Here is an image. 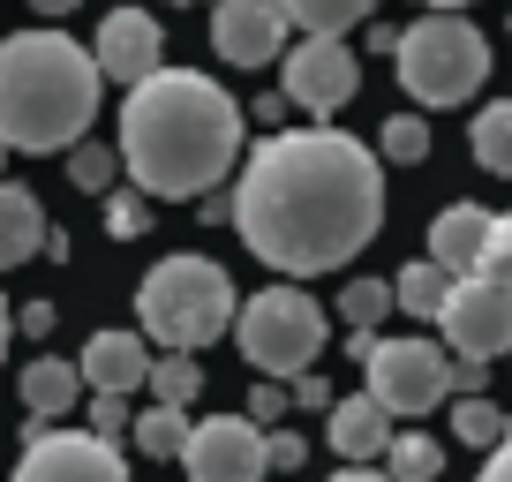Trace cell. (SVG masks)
Returning a JSON list of instances; mask_svg holds the SVG:
<instances>
[{
  "mask_svg": "<svg viewBox=\"0 0 512 482\" xmlns=\"http://www.w3.org/2000/svg\"><path fill=\"white\" fill-rule=\"evenodd\" d=\"M324 437H332L339 460H377L384 437H392V415H384L369 392H354V400H332V407H324Z\"/></svg>",
  "mask_w": 512,
  "mask_h": 482,
  "instance_id": "cell-16",
  "label": "cell"
},
{
  "mask_svg": "<svg viewBox=\"0 0 512 482\" xmlns=\"http://www.w3.org/2000/svg\"><path fill=\"white\" fill-rule=\"evenodd\" d=\"M249 422L256 430H264V422H287V385H279V377H264V385L249 392Z\"/></svg>",
  "mask_w": 512,
  "mask_h": 482,
  "instance_id": "cell-33",
  "label": "cell"
},
{
  "mask_svg": "<svg viewBox=\"0 0 512 482\" xmlns=\"http://www.w3.org/2000/svg\"><path fill=\"white\" fill-rule=\"evenodd\" d=\"M91 61L106 83H144L151 68H166V38H159V16L144 8H113L91 38Z\"/></svg>",
  "mask_w": 512,
  "mask_h": 482,
  "instance_id": "cell-13",
  "label": "cell"
},
{
  "mask_svg": "<svg viewBox=\"0 0 512 482\" xmlns=\"http://www.w3.org/2000/svg\"><path fill=\"white\" fill-rule=\"evenodd\" d=\"M144 370H151V339L144 332H91L83 339V354H76V377L91 392H136L144 385Z\"/></svg>",
  "mask_w": 512,
  "mask_h": 482,
  "instance_id": "cell-14",
  "label": "cell"
},
{
  "mask_svg": "<svg viewBox=\"0 0 512 482\" xmlns=\"http://www.w3.org/2000/svg\"><path fill=\"white\" fill-rule=\"evenodd\" d=\"M422 8H467V0H422Z\"/></svg>",
  "mask_w": 512,
  "mask_h": 482,
  "instance_id": "cell-41",
  "label": "cell"
},
{
  "mask_svg": "<svg viewBox=\"0 0 512 482\" xmlns=\"http://www.w3.org/2000/svg\"><path fill=\"white\" fill-rule=\"evenodd\" d=\"M181 467L189 482H264V430L249 415H211V422H189L181 437Z\"/></svg>",
  "mask_w": 512,
  "mask_h": 482,
  "instance_id": "cell-11",
  "label": "cell"
},
{
  "mask_svg": "<svg viewBox=\"0 0 512 482\" xmlns=\"http://www.w3.org/2000/svg\"><path fill=\"white\" fill-rule=\"evenodd\" d=\"M475 482H512V430L490 445V460H482V475H475Z\"/></svg>",
  "mask_w": 512,
  "mask_h": 482,
  "instance_id": "cell-35",
  "label": "cell"
},
{
  "mask_svg": "<svg viewBox=\"0 0 512 482\" xmlns=\"http://www.w3.org/2000/svg\"><path fill=\"white\" fill-rule=\"evenodd\" d=\"M339 317H347V332H377L392 317V279H347L339 287Z\"/></svg>",
  "mask_w": 512,
  "mask_h": 482,
  "instance_id": "cell-24",
  "label": "cell"
},
{
  "mask_svg": "<svg viewBox=\"0 0 512 482\" xmlns=\"http://www.w3.org/2000/svg\"><path fill=\"white\" fill-rule=\"evenodd\" d=\"M467 279H490V287H512V211H490V234H482V257Z\"/></svg>",
  "mask_w": 512,
  "mask_h": 482,
  "instance_id": "cell-29",
  "label": "cell"
},
{
  "mask_svg": "<svg viewBox=\"0 0 512 482\" xmlns=\"http://www.w3.org/2000/svg\"><path fill=\"white\" fill-rule=\"evenodd\" d=\"M226 219L287 279L354 264L384 226V159L347 129H272L241 159Z\"/></svg>",
  "mask_w": 512,
  "mask_h": 482,
  "instance_id": "cell-1",
  "label": "cell"
},
{
  "mask_svg": "<svg viewBox=\"0 0 512 482\" xmlns=\"http://www.w3.org/2000/svg\"><path fill=\"white\" fill-rule=\"evenodd\" d=\"M377 460H384V482H437L445 475V445L422 430H392Z\"/></svg>",
  "mask_w": 512,
  "mask_h": 482,
  "instance_id": "cell-19",
  "label": "cell"
},
{
  "mask_svg": "<svg viewBox=\"0 0 512 482\" xmlns=\"http://www.w3.org/2000/svg\"><path fill=\"white\" fill-rule=\"evenodd\" d=\"M482 234H490V211H482V204H445L430 219V264L452 272V279H467L475 257H482Z\"/></svg>",
  "mask_w": 512,
  "mask_h": 482,
  "instance_id": "cell-15",
  "label": "cell"
},
{
  "mask_svg": "<svg viewBox=\"0 0 512 482\" xmlns=\"http://www.w3.org/2000/svg\"><path fill=\"white\" fill-rule=\"evenodd\" d=\"M234 309H241V294L226 279V264H211V257H159L136 279V332L159 339L166 354H196L211 339H226Z\"/></svg>",
  "mask_w": 512,
  "mask_h": 482,
  "instance_id": "cell-4",
  "label": "cell"
},
{
  "mask_svg": "<svg viewBox=\"0 0 512 482\" xmlns=\"http://www.w3.org/2000/svg\"><path fill=\"white\" fill-rule=\"evenodd\" d=\"M144 385H151V400H166V407H189L196 392H204V370H196L189 354H151V370H144Z\"/></svg>",
  "mask_w": 512,
  "mask_h": 482,
  "instance_id": "cell-28",
  "label": "cell"
},
{
  "mask_svg": "<svg viewBox=\"0 0 512 482\" xmlns=\"http://www.w3.org/2000/svg\"><path fill=\"white\" fill-rule=\"evenodd\" d=\"M249 113L234 91H219L196 68H151L121 98V174L151 204H196L241 166Z\"/></svg>",
  "mask_w": 512,
  "mask_h": 482,
  "instance_id": "cell-2",
  "label": "cell"
},
{
  "mask_svg": "<svg viewBox=\"0 0 512 482\" xmlns=\"http://www.w3.org/2000/svg\"><path fill=\"white\" fill-rule=\"evenodd\" d=\"M332 482H384V467H369V460H347Z\"/></svg>",
  "mask_w": 512,
  "mask_h": 482,
  "instance_id": "cell-38",
  "label": "cell"
},
{
  "mask_svg": "<svg viewBox=\"0 0 512 482\" xmlns=\"http://www.w3.org/2000/svg\"><path fill=\"white\" fill-rule=\"evenodd\" d=\"M128 437H136V452H151V460H181V437H189V407L151 400L144 415H128Z\"/></svg>",
  "mask_w": 512,
  "mask_h": 482,
  "instance_id": "cell-21",
  "label": "cell"
},
{
  "mask_svg": "<svg viewBox=\"0 0 512 482\" xmlns=\"http://www.w3.org/2000/svg\"><path fill=\"white\" fill-rule=\"evenodd\" d=\"M8 482H128V460L113 437H91V430H38L23 437V460Z\"/></svg>",
  "mask_w": 512,
  "mask_h": 482,
  "instance_id": "cell-9",
  "label": "cell"
},
{
  "mask_svg": "<svg viewBox=\"0 0 512 482\" xmlns=\"http://www.w3.org/2000/svg\"><path fill=\"white\" fill-rule=\"evenodd\" d=\"M437 332H445V354H460V362H497V354H512V287L452 279L445 309H437Z\"/></svg>",
  "mask_w": 512,
  "mask_h": 482,
  "instance_id": "cell-8",
  "label": "cell"
},
{
  "mask_svg": "<svg viewBox=\"0 0 512 482\" xmlns=\"http://www.w3.org/2000/svg\"><path fill=\"white\" fill-rule=\"evenodd\" d=\"M377 159L422 166V159H430V121H422V113H392V121L377 129Z\"/></svg>",
  "mask_w": 512,
  "mask_h": 482,
  "instance_id": "cell-27",
  "label": "cell"
},
{
  "mask_svg": "<svg viewBox=\"0 0 512 482\" xmlns=\"http://www.w3.org/2000/svg\"><path fill=\"white\" fill-rule=\"evenodd\" d=\"M392 68H400V91L415 106H467L490 83V38L460 8H422L392 38Z\"/></svg>",
  "mask_w": 512,
  "mask_h": 482,
  "instance_id": "cell-5",
  "label": "cell"
},
{
  "mask_svg": "<svg viewBox=\"0 0 512 482\" xmlns=\"http://www.w3.org/2000/svg\"><path fill=\"white\" fill-rule=\"evenodd\" d=\"M309 460V445L294 430H264V467H279V475H294V467Z\"/></svg>",
  "mask_w": 512,
  "mask_h": 482,
  "instance_id": "cell-31",
  "label": "cell"
},
{
  "mask_svg": "<svg viewBox=\"0 0 512 482\" xmlns=\"http://www.w3.org/2000/svg\"><path fill=\"white\" fill-rule=\"evenodd\" d=\"M8 332H16V317H8V294H0V362H8Z\"/></svg>",
  "mask_w": 512,
  "mask_h": 482,
  "instance_id": "cell-39",
  "label": "cell"
},
{
  "mask_svg": "<svg viewBox=\"0 0 512 482\" xmlns=\"http://www.w3.org/2000/svg\"><path fill=\"white\" fill-rule=\"evenodd\" d=\"M98 91H106V76L83 38L38 31V23L0 38V144L8 151L46 159V151L83 144L98 121Z\"/></svg>",
  "mask_w": 512,
  "mask_h": 482,
  "instance_id": "cell-3",
  "label": "cell"
},
{
  "mask_svg": "<svg viewBox=\"0 0 512 482\" xmlns=\"http://www.w3.org/2000/svg\"><path fill=\"white\" fill-rule=\"evenodd\" d=\"M452 294V272H437L430 257H415L400 279H392V309H407V317H437Z\"/></svg>",
  "mask_w": 512,
  "mask_h": 482,
  "instance_id": "cell-22",
  "label": "cell"
},
{
  "mask_svg": "<svg viewBox=\"0 0 512 482\" xmlns=\"http://www.w3.org/2000/svg\"><path fill=\"white\" fill-rule=\"evenodd\" d=\"M16 392H23V407H31L38 422H61L68 407H76L83 377H76V362H61V354H38V362H23Z\"/></svg>",
  "mask_w": 512,
  "mask_h": 482,
  "instance_id": "cell-18",
  "label": "cell"
},
{
  "mask_svg": "<svg viewBox=\"0 0 512 482\" xmlns=\"http://www.w3.org/2000/svg\"><path fill=\"white\" fill-rule=\"evenodd\" d=\"M68 181H76L83 196H106V189H121V151H106V144H68Z\"/></svg>",
  "mask_w": 512,
  "mask_h": 482,
  "instance_id": "cell-25",
  "label": "cell"
},
{
  "mask_svg": "<svg viewBox=\"0 0 512 482\" xmlns=\"http://www.w3.org/2000/svg\"><path fill=\"white\" fill-rule=\"evenodd\" d=\"M452 430H460V445H475V452H490V445H497V437H505V430H512V415H505V407H497V400H482V392H467V400H460V407H452Z\"/></svg>",
  "mask_w": 512,
  "mask_h": 482,
  "instance_id": "cell-26",
  "label": "cell"
},
{
  "mask_svg": "<svg viewBox=\"0 0 512 482\" xmlns=\"http://www.w3.org/2000/svg\"><path fill=\"white\" fill-rule=\"evenodd\" d=\"M76 0H31V16H68Z\"/></svg>",
  "mask_w": 512,
  "mask_h": 482,
  "instance_id": "cell-40",
  "label": "cell"
},
{
  "mask_svg": "<svg viewBox=\"0 0 512 482\" xmlns=\"http://www.w3.org/2000/svg\"><path fill=\"white\" fill-rule=\"evenodd\" d=\"M16 324H23L31 339H46V332H53V302H23V309H16Z\"/></svg>",
  "mask_w": 512,
  "mask_h": 482,
  "instance_id": "cell-36",
  "label": "cell"
},
{
  "mask_svg": "<svg viewBox=\"0 0 512 482\" xmlns=\"http://www.w3.org/2000/svg\"><path fill=\"white\" fill-rule=\"evenodd\" d=\"M0 181H8V144H0Z\"/></svg>",
  "mask_w": 512,
  "mask_h": 482,
  "instance_id": "cell-42",
  "label": "cell"
},
{
  "mask_svg": "<svg viewBox=\"0 0 512 482\" xmlns=\"http://www.w3.org/2000/svg\"><path fill=\"white\" fill-rule=\"evenodd\" d=\"M106 226H113V234H144V226H151V196L144 189H106Z\"/></svg>",
  "mask_w": 512,
  "mask_h": 482,
  "instance_id": "cell-30",
  "label": "cell"
},
{
  "mask_svg": "<svg viewBox=\"0 0 512 482\" xmlns=\"http://www.w3.org/2000/svg\"><path fill=\"white\" fill-rule=\"evenodd\" d=\"M46 249V211L23 181H0V272H16Z\"/></svg>",
  "mask_w": 512,
  "mask_h": 482,
  "instance_id": "cell-17",
  "label": "cell"
},
{
  "mask_svg": "<svg viewBox=\"0 0 512 482\" xmlns=\"http://www.w3.org/2000/svg\"><path fill=\"white\" fill-rule=\"evenodd\" d=\"M324 332H332V324H324V309L309 302L294 279H287V287L249 294V302L234 309V339H241V354H249V370H256V377H279V385H287V377H302L309 362L324 354Z\"/></svg>",
  "mask_w": 512,
  "mask_h": 482,
  "instance_id": "cell-6",
  "label": "cell"
},
{
  "mask_svg": "<svg viewBox=\"0 0 512 482\" xmlns=\"http://www.w3.org/2000/svg\"><path fill=\"white\" fill-rule=\"evenodd\" d=\"M482 377H490V362H452V385L460 392H482Z\"/></svg>",
  "mask_w": 512,
  "mask_h": 482,
  "instance_id": "cell-37",
  "label": "cell"
},
{
  "mask_svg": "<svg viewBox=\"0 0 512 482\" xmlns=\"http://www.w3.org/2000/svg\"><path fill=\"white\" fill-rule=\"evenodd\" d=\"M279 83H287V106L339 113L354 91H362V61H354L347 38H302V46L279 53Z\"/></svg>",
  "mask_w": 512,
  "mask_h": 482,
  "instance_id": "cell-10",
  "label": "cell"
},
{
  "mask_svg": "<svg viewBox=\"0 0 512 482\" xmlns=\"http://www.w3.org/2000/svg\"><path fill=\"white\" fill-rule=\"evenodd\" d=\"M362 377H369V400L384 415H430L452 392V354L437 339H369Z\"/></svg>",
  "mask_w": 512,
  "mask_h": 482,
  "instance_id": "cell-7",
  "label": "cell"
},
{
  "mask_svg": "<svg viewBox=\"0 0 512 482\" xmlns=\"http://www.w3.org/2000/svg\"><path fill=\"white\" fill-rule=\"evenodd\" d=\"M467 151H475V166H490V174H512V98H497V106L475 113Z\"/></svg>",
  "mask_w": 512,
  "mask_h": 482,
  "instance_id": "cell-23",
  "label": "cell"
},
{
  "mask_svg": "<svg viewBox=\"0 0 512 482\" xmlns=\"http://www.w3.org/2000/svg\"><path fill=\"white\" fill-rule=\"evenodd\" d=\"M91 437H128V407H121V392H91Z\"/></svg>",
  "mask_w": 512,
  "mask_h": 482,
  "instance_id": "cell-32",
  "label": "cell"
},
{
  "mask_svg": "<svg viewBox=\"0 0 512 482\" xmlns=\"http://www.w3.org/2000/svg\"><path fill=\"white\" fill-rule=\"evenodd\" d=\"M287 407H309V415H324L332 407V385H324L317 370H302V377H287Z\"/></svg>",
  "mask_w": 512,
  "mask_h": 482,
  "instance_id": "cell-34",
  "label": "cell"
},
{
  "mask_svg": "<svg viewBox=\"0 0 512 482\" xmlns=\"http://www.w3.org/2000/svg\"><path fill=\"white\" fill-rule=\"evenodd\" d=\"M279 8H287V23L302 38H347L354 23H369L377 0H279Z\"/></svg>",
  "mask_w": 512,
  "mask_h": 482,
  "instance_id": "cell-20",
  "label": "cell"
},
{
  "mask_svg": "<svg viewBox=\"0 0 512 482\" xmlns=\"http://www.w3.org/2000/svg\"><path fill=\"white\" fill-rule=\"evenodd\" d=\"M287 31L294 23L279 0H219V16H211V46L234 68H272L287 53Z\"/></svg>",
  "mask_w": 512,
  "mask_h": 482,
  "instance_id": "cell-12",
  "label": "cell"
}]
</instances>
